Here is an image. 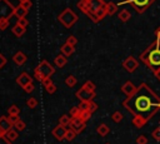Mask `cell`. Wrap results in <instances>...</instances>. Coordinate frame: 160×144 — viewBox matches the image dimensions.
Returning <instances> with one entry per match:
<instances>
[{
  "label": "cell",
  "instance_id": "22",
  "mask_svg": "<svg viewBox=\"0 0 160 144\" xmlns=\"http://www.w3.org/2000/svg\"><path fill=\"white\" fill-rule=\"evenodd\" d=\"M96 131H98V134H99V135H101V136H105V135H108V134H109L110 129H109V126H108L106 124H100V125L98 126Z\"/></svg>",
  "mask_w": 160,
  "mask_h": 144
},
{
  "label": "cell",
  "instance_id": "49",
  "mask_svg": "<svg viewBox=\"0 0 160 144\" xmlns=\"http://www.w3.org/2000/svg\"><path fill=\"white\" fill-rule=\"evenodd\" d=\"M0 144H11V141H10L5 135H1V136H0Z\"/></svg>",
  "mask_w": 160,
  "mask_h": 144
},
{
  "label": "cell",
  "instance_id": "36",
  "mask_svg": "<svg viewBox=\"0 0 160 144\" xmlns=\"http://www.w3.org/2000/svg\"><path fill=\"white\" fill-rule=\"evenodd\" d=\"M66 43H68V44H70V45H72V46H75V45L78 44V39H76L74 35H70V36H68Z\"/></svg>",
  "mask_w": 160,
  "mask_h": 144
},
{
  "label": "cell",
  "instance_id": "14",
  "mask_svg": "<svg viewBox=\"0 0 160 144\" xmlns=\"http://www.w3.org/2000/svg\"><path fill=\"white\" fill-rule=\"evenodd\" d=\"M12 124H11V121L9 120V118L8 116H0V129L4 131V133H6V131H9L10 129H12Z\"/></svg>",
  "mask_w": 160,
  "mask_h": 144
},
{
  "label": "cell",
  "instance_id": "47",
  "mask_svg": "<svg viewBox=\"0 0 160 144\" xmlns=\"http://www.w3.org/2000/svg\"><path fill=\"white\" fill-rule=\"evenodd\" d=\"M34 76H35V79L36 80H39V81H42V76H41V74H40V71L38 70V69H35V71H34Z\"/></svg>",
  "mask_w": 160,
  "mask_h": 144
},
{
  "label": "cell",
  "instance_id": "39",
  "mask_svg": "<svg viewBox=\"0 0 160 144\" xmlns=\"http://www.w3.org/2000/svg\"><path fill=\"white\" fill-rule=\"evenodd\" d=\"M9 26V19H1L0 20V30H5Z\"/></svg>",
  "mask_w": 160,
  "mask_h": 144
},
{
  "label": "cell",
  "instance_id": "27",
  "mask_svg": "<svg viewBox=\"0 0 160 144\" xmlns=\"http://www.w3.org/2000/svg\"><path fill=\"white\" fill-rule=\"evenodd\" d=\"M75 136H76V131L74 130V129H66V134H65V139L66 140H69V141H71V140H74L75 139Z\"/></svg>",
  "mask_w": 160,
  "mask_h": 144
},
{
  "label": "cell",
  "instance_id": "41",
  "mask_svg": "<svg viewBox=\"0 0 160 144\" xmlns=\"http://www.w3.org/2000/svg\"><path fill=\"white\" fill-rule=\"evenodd\" d=\"M78 106L80 110H88L89 109V101H80V104Z\"/></svg>",
  "mask_w": 160,
  "mask_h": 144
},
{
  "label": "cell",
  "instance_id": "21",
  "mask_svg": "<svg viewBox=\"0 0 160 144\" xmlns=\"http://www.w3.org/2000/svg\"><path fill=\"white\" fill-rule=\"evenodd\" d=\"M118 4L112 3V1H109L106 3V9H108V15H114L116 11H118Z\"/></svg>",
  "mask_w": 160,
  "mask_h": 144
},
{
  "label": "cell",
  "instance_id": "43",
  "mask_svg": "<svg viewBox=\"0 0 160 144\" xmlns=\"http://www.w3.org/2000/svg\"><path fill=\"white\" fill-rule=\"evenodd\" d=\"M26 93H31V91H34V89H35V86H34V84L32 83H30V84H28V85H25L24 88H22Z\"/></svg>",
  "mask_w": 160,
  "mask_h": 144
},
{
  "label": "cell",
  "instance_id": "11",
  "mask_svg": "<svg viewBox=\"0 0 160 144\" xmlns=\"http://www.w3.org/2000/svg\"><path fill=\"white\" fill-rule=\"evenodd\" d=\"M136 88H138V86H135L130 80H128V81H125V83L121 85V91H122L126 96H130V95H132V94L135 93Z\"/></svg>",
  "mask_w": 160,
  "mask_h": 144
},
{
  "label": "cell",
  "instance_id": "20",
  "mask_svg": "<svg viewBox=\"0 0 160 144\" xmlns=\"http://www.w3.org/2000/svg\"><path fill=\"white\" fill-rule=\"evenodd\" d=\"M118 18L122 21V23H126L130 18H131V14H130V11L129 10H126V9H124V10H121L119 14H118Z\"/></svg>",
  "mask_w": 160,
  "mask_h": 144
},
{
  "label": "cell",
  "instance_id": "33",
  "mask_svg": "<svg viewBox=\"0 0 160 144\" xmlns=\"http://www.w3.org/2000/svg\"><path fill=\"white\" fill-rule=\"evenodd\" d=\"M151 136H152V139H155L156 141H160V126L155 128V129L151 131Z\"/></svg>",
  "mask_w": 160,
  "mask_h": 144
},
{
  "label": "cell",
  "instance_id": "37",
  "mask_svg": "<svg viewBox=\"0 0 160 144\" xmlns=\"http://www.w3.org/2000/svg\"><path fill=\"white\" fill-rule=\"evenodd\" d=\"M88 110L91 111V113L96 111V110H98V104H96L94 100H90V101H89V109H88Z\"/></svg>",
  "mask_w": 160,
  "mask_h": 144
},
{
  "label": "cell",
  "instance_id": "7",
  "mask_svg": "<svg viewBox=\"0 0 160 144\" xmlns=\"http://www.w3.org/2000/svg\"><path fill=\"white\" fill-rule=\"evenodd\" d=\"M36 69L40 71V74H41V76H42L44 79H45V78H50V76L55 73L54 66H52L48 60H41L40 64L36 66Z\"/></svg>",
  "mask_w": 160,
  "mask_h": 144
},
{
  "label": "cell",
  "instance_id": "46",
  "mask_svg": "<svg viewBox=\"0 0 160 144\" xmlns=\"http://www.w3.org/2000/svg\"><path fill=\"white\" fill-rule=\"evenodd\" d=\"M41 83H42V85H44L45 88H48L49 85H51V84H52V80H51L50 78H45V79H42V81H41Z\"/></svg>",
  "mask_w": 160,
  "mask_h": 144
},
{
  "label": "cell",
  "instance_id": "48",
  "mask_svg": "<svg viewBox=\"0 0 160 144\" xmlns=\"http://www.w3.org/2000/svg\"><path fill=\"white\" fill-rule=\"evenodd\" d=\"M6 61H8V60H6V58H5V56H4V55H2L1 53H0V69L5 66V64H6Z\"/></svg>",
  "mask_w": 160,
  "mask_h": 144
},
{
  "label": "cell",
  "instance_id": "32",
  "mask_svg": "<svg viewBox=\"0 0 160 144\" xmlns=\"http://www.w3.org/2000/svg\"><path fill=\"white\" fill-rule=\"evenodd\" d=\"M80 113H81V110L79 109V106H72V108L70 109V116H71V118L80 116Z\"/></svg>",
  "mask_w": 160,
  "mask_h": 144
},
{
  "label": "cell",
  "instance_id": "45",
  "mask_svg": "<svg viewBox=\"0 0 160 144\" xmlns=\"http://www.w3.org/2000/svg\"><path fill=\"white\" fill-rule=\"evenodd\" d=\"M20 5H22L26 10H30V8L32 6V3H31V0H26V1H24V3H21Z\"/></svg>",
  "mask_w": 160,
  "mask_h": 144
},
{
  "label": "cell",
  "instance_id": "15",
  "mask_svg": "<svg viewBox=\"0 0 160 144\" xmlns=\"http://www.w3.org/2000/svg\"><path fill=\"white\" fill-rule=\"evenodd\" d=\"M12 60H14V63L18 64V65H24V64L26 63V60H28V56H26L22 51H18V53L12 56Z\"/></svg>",
  "mask_w": 160,
  "mask_h": 144
},
{
  "label": "cell",
  "instance_id": "52",
  "mask_svg": "<svg viewBox=\"0 0 160 144\" xmlns=\"http://www.w3.org/2000/svg\"><path fill=\"white\" fill-rule=\"evenodd\" d=\"M156 78H158V79H159V81H160V73H159V74L156 75Z\"/></svg>",
  "mask_w": 160,
  "mask_h": 144
},
{
  "label": "cell",
  "instance_id": "31",
  "mask_svg": "<svg viewBox=\"0 0 160 144\" xmlns=\"http://www.w3.org/2000/svg\"><path fill=\"white\" fill-rule=\"evenodd\" d=\"M26 105H28L30 109L36 108V105H38V100H36V98H29V99L26 100Z\"/></svg>",
  "mask_w": 160,
  "mask_h": 144
},
{
  "label": "cell",
  "instance_id": "51",
  "mask_svg": "<svg viewBox=\"0 0 160 144\" xmlns=\"http://www.w3.org/2000/svg\"><path fill=\"white\" fill-rule=\"evenodd\" d=\"M4 134H5V133H4V131H2L1 129H0V136H1V135H4Z\"/></svg>",
  "mask_w": 160,
  "mask_h": 144
},
{
  "label": "cell",
  "instance_id": "28",
  "mask_svg": "<svg viewBox=\"0 0 160 144\" xmlns=\"http://www.w3.org/2000/svg\"><path fill=\"white\" fill-rule=\"evenodd\" d=\"M111 119H112L114 123H120L122 120V114L120 111H114L111 114Z\"/></svg>",
  "mask_w": 160,
  "mask_h": 144
},
{
  "label": "cell",
  "instance_id": "8",
  "mask_svg": "<svg viewBox=\"0 0 160 144\" xmlns=\"http://www.w3.org/2000/svg\"><path fill=\"white\" fill-rule=\"evenodd\" d=\"M122 68H124L128 73H134V71L139 68V61H138L132 55H130V56H128V58L122 61Z\"/></svg>",
  "mask_w": 160,
  "mask_h": 144
},
{
  "label": "cell",
  "instance_id": "1",
  "mask_svg": "<svg viewBox=\"0 0 160 144\" xmlns=\"http://www.w3.org/2000/svg\"><path fill=\"white\" fill-rule=\"evenodd\" d=\"M122 106L132 115V125L142 128L160 110V96L146 83H141L135 93L122 101Z\"/></svg>",
  "mask_w": 160,
  "mask_h": 144
},
{
  "label": "cell",
  "instance_id": "29",
  "mask_svg": "<svg viewBox=\"0 0 160 144\" xmlns=\"http://www.w3.org/2000/svg\"><path fill=\"white\" fill-rule=\"evenodd\" d=\"M8 114L9 115H19L20 114V109L18 108V105H11L8 109Z\"/></svg>",
  "mask_w": 160,
  "mask_h": 144
},
{
  "label": "cell",
  "instance_id": "24",
  "mask_svg": "<svg viewBox=\"0 0 160 144\" xmlns=\"http://www.w3.org/2000/svg\"><path fill=\"white\" fill-rule=\"evenodd\" d=\"M10 141H14V140H16L18 139V131L16 130H14V129H10L9 131H6L5 134H4Z\"/></svg>",
  "mask_w": 160,
  "mask_h": 144
},
{
  "label": "cell",
  "instance_id": "53",
  "mask_svg": "<svg viewBox=\"0 0 160 144\" xmlns=\"http://www.w3.org/2000/svg\"><path fill=\"white\" fill-rule=\"evenodd\" d=\"M24 1H26V0H19V3L21 4V3H24Z\"/></svg>",
  "mask_w": 160,
  "mask_h": 144
},
{
  "label": "cell",
  "instance_id": "18",
  "mask_svg": "<svg viewBox=\"0 0 160 144\" xmlns=\"http://www.w3.org/2000/svg\"><path fill=\"white\" fill-rule=\"evenodd\" d=\"M28 11H29V10H26L22 5H19V6H16V8H15L14 15H15L18 19H20V18H25V15L28 14Z\"/></svg>",
  "mask_w": 160,
  "mask_h": 144
},
{
  "label": "cell",
  "instance_id": "40",
  "mask_svg": "<svg viewBox=\"0 0 160 144\" xmlns=\"http://www.w3.org/2000/svg\"><path fill=\"white\" fill-rule=\"evenodd\" d=\"M16 24H19L20 26L26 28L28 24H29V21H28V19H25V18H20V19H18V23H16Z\"/></svg>",
  "mask_w": 160,
  "mask_h": 144
},
{
  "label": "cell",
  "instance_id": "9",
  "mask_svg": "<svg viewBox=\"0 0 160 144\" xmlns=\"http://www.w3.org/2000/svg\"><path fill=\"white\" fill-rule=\"evenodd\" d=\"M76 98L80 100V101H90L95 98V91H91V90H88L85 89L84 86H81V89H79L76 91Z\"/></svg>",
  "mask_w": 160,
  "mask_h": 144
},
{
  "label": "cell",
  "instance_id": "44",
  "mask_svg": "<svg viewBox=\"0 0 160 144\" xmlns=\"http://www.w3.org/2000/svg\"><path fill=\"white\" fill-rule=\"evenodd\" d=\"M46 91H48L49 94H54V93L56 91V85H55V84L52 83L51 85H49V86L46 88Z\"/></svg>",
  "mask_w": 160,
  "mask_h": 144
},
{
  "label": "cell",
  "instance_id": "16",
  "mask_svg": "<svg viewBox=\"0 0 160 144\" xmlns=\"http://www.w3.org/2000/svg\"><path fill=\"white\" fill-rule=\"evenodd\" d=\"M66 58H68V56H65L64 54L58 55V56L54 59L55 65H56L58 68H62V66H65V65H66V63H68V59H66Z\"/></svg>",
  "mask_w": 160,
  "mask_h": 144
},
{
  "label": "cell",
  "instance_id": "30",
  "mask_svg": "<svg viewBox=\"0 0 160 144\" xmlns=\"http://www.w3.org/2000/svg\"><path fill=\"white\" fill-rule=\"evenodd\" d=\"M91 111H89V110H81V113H80V118L84 120V121H88L90 118H91Z\"/></svg>",
  "mask_w": 160,
  "mask_h": 144
},
{
  "label": "cell",
  "instance_id": "19",
  "mask_svg": "<svg viewBox=\"0 0 160 144\" xmlns=\"http://www.w3.org/2000/svg\"><path fill=\"white\" fill-rule=\"evenodd\" d=\"M25 28L24 26H20L19 24H16V25H14L12 26V29H11V31L14 33V35L15 36H18V38H20V36H22L24 34H25Z\"/></svg>",
  "mask_w": 160,
  "mask_h": 144
},
{
  "label": "cell",
  "instance_id": "54",
  "mask_svg": "<svg viewBox=\"0 0 160 144\" xmlns=\"http://www.w3.org/2000/svg\"><path fill=\"white\" fill-rule=\"evenodd\" d=\"M105 144H110V143H105Z\"/></svg>",
  "mask_w": 160,
  "mask_h": 144
},
{
  "label": "cell",
  "instance_id": "10",
  "mask_svg": "<svg viewBox=\"0 0 160 144\" xmlns=\"http://www.w3.org/2000/svg\"><path fill=\"white\" fill-rule=\"evenodd\" d=\"M85 123L80 116H75V118H71V121H70V128L74 129L76 131V134H80L84 129H85Z\"/></svg>",
  "mask_w": 160,
  "mask_h": 144
},
{
  "label": "cell",
  "instance_id": "26",
  "mask_svg": "<svg viewBox=\"0 0 160 144\" xmlns=\"http://www.w3.org/2000/svg\"><path fill=\"white\" fill-rule=\"evenodd\" d=\"M76 83H78V79L74 76V75H69L66 79H65V84L68 85V86H75L76 85Z\"/></svg>",
  "mask_w": 160,
  "mask_h": 144
},
{
  "label": "cell",
  "instance_id": "3",
  "mask_svg": "<svg viewBox=\"0 0 160 144\" xmlns=\"http://www.w3.org/2000/svg\"><path fill=\"white\" fill-rule=\"evenodd\" d=\"M58 20H59L66 29H70V28L78 21V15H76L70 8H66V9H64L62 13H60V15L58 16Z\"/></svg>",
  "mask_w": 160,
  "mask_h": 144
},
{
  "label": "cell",
  "instance_id": "17",
  "mask_svg": "<svg viewBox=\"0 0 160 144\" xmlns=\"http://www.w3.org/2000/svg\"><path fill=\"white\" fill-rule=\"evenodd\" d=\"M75 46H72V45H70V44H68V43H65L62 46H61V53L65 55V56H70L74 51H75V49H74Z\"/></svg>",
  "mask_w": 160,
  "mask_h": 144
},
{
  "label": "cell",
  "instance_id": "12",
  "mask_svg": "<svg viewBox=\"0 0 160 144\" xmlns=\"http://www.w3.org/2000/svg\"><path fill=\"white\" fill-rule=\"evenodd\" d=\"M65 134H66V128L65 126H62V125H58L56 128H54L52 129V135L58 139V140H64L65 139Z\"/></svg>",
  "mask_w": 160,
  "mask_h": 144
},
{
  "label": "cell",
  "instance_id": "42",
  "mask_svg": "<svg viewBox=\"0 0 160 144\" xmlns=\"http://www.w3.org/2000/svg\"><path fill=\"white\" fill-rule=\"evenodd\" d=\"M8 118H9V120L11 121V124H12V125H15V124H16V123H18V121L20 120L19 115H9Z\"/></svg>",
  "mask_w": 160,
  "mask_h": 144
},
{
  "label": "cell",
  "instance_id": "6",
  "mask_svg": "<svg viewBox=\"0 0 160 144\" xmlns=\"http://www.w3.org/2000/svg\"><path fill=\"white\" fill-rule=\"evenodd\" d=\"M15 6L9 0H0V20L10 19L14 15Z\"/></svg>",
  "mask_w": 160,
  "mask_h": 144
},
{
  "label": "cell",
  "instance_id": "50",
  "mask_svg": "<svg viewBox=\"0 0 160 144\" xmlns=\"http://www.w3.org/2000/svg\"><path fill=\"white\" fill-rule=\"evenodd\" d=\"M154 34H155V38L160 40V26H158V28L155 29V31H154Z\"/></svg>",
  "mask_w": 160,
  "mask_h": 144
},
{
  "label": "cell",
  "instance_id": "4",
  "mask_svg": "<svg viewBox=\"0 0 160 144\" xmlns=\"http://www.w3.org/2000/svg\"><path fill=\"white\" fill-rule=\"evenodd\" d=\"M155 3V0H122L121 3H119L118 5H122V4H130L135 11L138 14H142L145 13L152 4Z\"/></svg>",
  "mask_w": 160,
  "mask_h": 144
},
{
  "label": "cell",
  "instance_id": "13",
  "mask_svg": "<svg viewBox=\"0 0 160 144\" xmlns=\"http://www.w3.org/2000/svg\"><path fill=\"white\" fill-rule=\"evenodd\" d=\"M16 83H18L21 88H24L25 85H28V84L32 83V79L30 78V75H29L28 73H21V74L16 78Z\"/></svg>",
  "mask_w": 160,
  "mask_h": 144
},
{
  "label": "cell",
  "instance_id": "5",
  "mask_svg": "<svg viewBox=\"0 0 160 144\" xmlns=\"http://www.w3.org/2000/svg\"><path fill=\"white\" fill-rule=\"evenodd\" d=\"M106 3L104 1V0H88V8H89V10H88V13H86V15L94 21V23H99L100 20H99V18L96 16V11L101 8V6H104Z\"/></svg>",
  "mask_w": 160,
  "mask_h": 144
},
{
  "label": "cell",
  "instance_id": "38",
  "mask_svg": "<svg viewBox=\"0 0 160 144\" xmlns=\"http://www.w3.org/2000/svg\"><path fill=\"white\" fill-rule=\"evenodd\" d=\"M148 138L145 135H139L136 138V144H148Z\"/></svg>",
  "mask_w": 160,
  "mask_h": 144
},
{
  "label": "cell",
  "instance_id": "25",
  "mask_svg": "<svg viewBox=\"0 0 160 144\" xmlns=\"http://www.w3.org/2000/svg\"><path fill=\"white\" fill-rule=\"evenodd\" d=\"M76 6L86 15V13H88V10H89V8H88V0H80V1H78Z\"/></svg>",
  "mask_w": 160,
  "mask_h": 144
},
{
  "label": "cell",
  "instance_id": "2",
  "mask_svg": "<svg viewBox=\"0 0 160 144\" xmlns=\"http://www.w3.org/2000/svg\"><path fill=\"white\" fill-rule=\"evenodd\" d=\"M139 59L156 76L160 73V40L155 39L139 56Z\"/></svg>",
  "mask_w": 160,
  "mask_h": 144
},
{
  "label": "cell",
  "instance_id": "35",
  "mask_svg": "<svg viewBox=\"0 0 160 144\" xmlns=\"http://www.w3.org/2000/svg\"><path fill=\"white\" fill-rule=\"evenodd\" d=\"M14 128L21 131V130H24V129L26 128V124H25V123H24V121H22V120L20 119V120H19V121H18V123H16V124L14 125Z\"/></svg>",
  "mask_w": 160,
  "mask_h": 144
},
{
  "label": "cell",
  "instance_id": "34",
  "mask_svg": "<svg viewBox=\"0 0 160 144\" xmlns=\"http://www.w3.org/2000/svg\"><path fill=\"white\" fill-rule=\"evenodd\" d=\"M82 86H84L85 89H88V90H91V91H95V89H96V86H95V84H94L92 81H90V80H88V81H85Z\"/></svg>",
  "mask_w": 160,
  "mask_h": 144
},
{
  "label": "cell",
  "instance_id": "23",
  "mask_svg": "<svg viewBox=\"0 0 160 144\" xmlns=\"http://www.w3.org/2000/svg\"><path fill=\"white\" fill-rule=\"evenodd\" d=\"M70 121H71V116H69V115H61L59 119V124L65 126V128L70 125Z\"/></svg>",
  "mask_w": 160,
  "mask_h": 144
}]
</instances>
